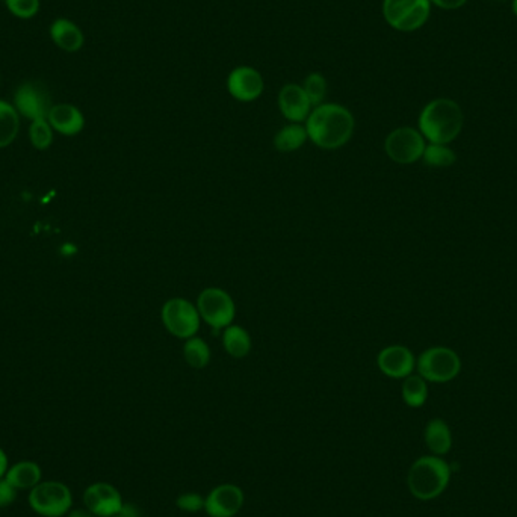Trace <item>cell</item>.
I'll use <instances>...</instances> for the list:
<instances>
[{
	"mask_svg": "<svg viewBox=\"0 0 517 517\" xmlns=\"http://www.w3.org/2000/svg\"><path fill=\"white\" fill-rule=\"evenodd\" d=\"M6 10L17 19H32L40 11V0H5Z\"/></svg>",
	"mask_w": 517,
	"mask_h": 517,
	"instance_id": "28",
	"label": "cell"
},
{
	"mask_svg": "<svg viewBox=\"0 0 517 517\" xmlns=\"http://www.w3.org/2000/svg\"><path fill=\"white\" fill-rule=\"evenodd\" d=\"M176 505L181 512L197 513L204 510V499L198 493L189 491V493H181L177 498Z\"/></svg>",
	"mask_w": 517,
	"mask_h": 517,
	"instance_id": "29",
	"label": "cell"
},
{
	"mask_svg": "<svg viewBox=\"0 0 517 517\" xmlns=\"http://www.w3.org/2000/svg\"><path fill=\"white\" fill-rule=\"evenodd\" d=\"M29 507L42 517H63L73 505L72 490L64 482H44L29 493Z\"/></svg>",
	"mask_w": 517,
	"mask_h": 517,
	"instance_id": "7",
	"label": "cell"
},
{
	"mask_svg": "<svg viewBox=\"0 0 517 517\" xmlns=\"http://www.w3.org/2000/svg\"><path fill=\"white\" fill-rule=\"evenodd\" d=\"M67 517H97L94 513L89 512V508H76V510H70Z\"/></svg>",
	"mask_w": 517,
	"mask_h": 517,
	"instance_id": "34",
	"label": "cell"
},
{
	"mask_svg": "<svg viewBox=\"0 0 517 517\" xmlns=\"http://www.w3.org/2000/svg\"><path fill=\"white\" fill-rule=\"evenodd\" d=\"M114 517H123V516H120V514H119V516H114Z\"/></svg>",
	"mask_w": 517,
	"mask_h": 517,
	"instance_id": "36",
	"label": "cell"
},
{
	"mask_svg": "<svg viewBox=\"0 0 517 517\" xmlns=\"http://www.w3.org/2000/svg\"><path fill=\"white\" fill-rule=\"evenodd\" d=\"M425 166L433 168H446L454 166L457 161V155L448 144H428L425 147L424 156Z\"/></svg>",
	"mask_w": 517,
	"mask_h": 517,
	"instance_id": "25",
	"label": "cell"
},
{
	"mask_svg": "<svg viewBox=\"0 0 517 517\" xmlns=\"http://www.w3.org/2000/svg\"><path fill=\"white\" fill-rule=\"evenodd\" d=\"M309 140L322 150H337L348 144L356 130L350 109L339 104H322L312 109L305 120Z\"/></svg>",
	"mask_w": 517,
	"mask_h": 517,
	"instance_id": "1",
	"label": "cell"
},
{
	"mask_svg": "<svg viewBox=\"0 0 517 517\" xmlns=\"http://www.w3.org/2000/svg\"><path fill=\"white\" fill-rule=\"evenodd\" d=\"M211 347L202 337L192 336L183 345V359L194 369H204L211 363Z\"/></svg>",
	"mask_w": 517,
	"mask_h": 517,
	"instance_id": "23",
	"label": "cell"
},
{
	"mask_svg": "<svg viewBox=\"0 0 517 517\" xmlns=\"http://www.w3.org/2000/svg\"><path fill=\"white\" fill-rule=\"evenodd\" d=\"M307 130L301 123H289L275 134L274 147L280 153H294L307 143Z\"/></svg>",
	"mask_w": 517,
	"mask_h": 517,
	"instance_id": "21",
	"label": "cell"
},
{
	"mask_svg": "<svg viewBox=\"0 0 517 517\" xmlns=\"http://www.w3.org/2000/svg\"><path fill=\"white\" fill-rule=\"evenodd\" d=\"M401 393H403L404 403L412 409H420L428 398V386L421 375L412 374L409 377L404 378Z\"/></svg>",
	"mask_w": 517,
	"mask_h": 517,
	"instance_id": "24",
	"label": "cell"
},
{
	"mask_svg": "<svg viewBox=\"0 0 517 517\" xmlns=\"http://www.w3.org/2000/svg\"><path fill=\"white\" fill-rule=\"evenodd\" d=\"M17 493H19V490H17L16 487L11 486L5 478H2L0 480V510L10 507L11 504L16 501Z\"/></svg>",
	"mask_w": 517,
	"mask_h": 517,
	"instance_id": "30",
	"label": "cell"
},
{
	"mask_svg": "<svg viewBox=\"0 0 517 517\" xmlns=\"http://www.w3.org/2000/svg\"><path fill=\"white\" fill-rule=\"evenodd\" d=\"M243 501L245 497L241 487L221 484L204 498V512L209 517L236 516L243 508Z\"/></svg>",
	"mask_w": 517,
	"mask_h": 517,
	"instance_id": "13",
	"label": "cell"
},
{
	"mask_svg": "<svg viewBox=\"0 0 517 517\" xmlns=\"http://www.w3.org/2000/svg\"><path fill=\"white\" fill-rule=\"evenodd\" d=\"M49 34L55 46L59 47L64 52H79L85 42L82 29L68 19L53 20Z\"/></svg>",
	"mask_w": 517,
	"mask_h": 517,
	"instance_id": "17",
	"label": "cell"
},
{
	"mask_svg": "<svg viewBox=\"0 0 517 517\" xmlns=\"http://www.w3.org/2000/svg\"><path fill=\"white\" fill-rule=\"evenodd\" d=\"M303 89H305L307 97L311 100L312 106L316 108L320 104H326L324 100L327 97V89H328V85H327V79L322 76L321 73L313 72L311 74H307L303 82Z\"/></svg>",
	"mask_w": 517,
	"mask_h": 517,
	"instance_id": "26",
	"label": "cell"
},
{
	"mask_svg": "<svg viewBox=\"0 0 517 517\" xmlns=\"http://www.w3.org/2000/svg\"><path fill=\"white\" fill-rule=\"evenodd\" d=\"M223 347L233 359H243L251 351V336L243 326L232 324L223 331Z\"/></svg>",
	"mask_w": 517,
	"mask_h": 517,
	"instance_id": "20",
	"label": "cell"
},
{
	"mask_svg": "<svg viewBox=\"0 0 517 517\" xmlns=\"http://www.w3.org/2000/svg\"><path fill=\"white\" fill-rule=\"evenodd\" d=\"M416 367L425 382L448 383L460 374L461 360L451 348L433 347L421 354Z\"/></svg>",
	"mask_w": 517,
	"mask_h": 517,
	"instance_id": "5",
	"label": "cell"
},
{
	"mask_svg": "<svg viewBox=\"0 0 517 517\" xmlns=\"http://www.w3.org/2000/svg\"><path fill=\"white\" fill-rule=\"evenodd\" d=\"M6 482L17 490L34 489L36 484L42 482V467L34 461H19L14 466L8 467L5 475Z\"/></svg>",
	"mask_w": 517,
	"mask_h": 517,
	"instance_id": "18",
	"label": "cell"
},
{
	"mask_svg": "<svg viewBox=\"0 0 517 517\" xmlns=\"http://www.w3.org/2000/svg\"><path fill=\"white\" fill-rule=\"evenodd\" d=\"M196 305L202 321L212 327L215 331L232 326L236 316V305L232 295L221 288H206L202 290Z\"/></svg>",
	"mask_w": 517,
	"mask_h": 517,
	"instance_id": "8",
	"label": "cell"
},
{
	"mask_svg": "<svg viewBox=\"0 0 517 517\" xmlns=\"http://www.w3.org/2000/svg\"><path fill=\"white\" fill-rule=\"evenodd\" d=\"M429 2H431V5H436L442 10L452 11L461 8L467 0H429Z\"/></svg>",
	"mask_w": 517,
	"mask_h": 517,
	"instance_id": "31",
	"label": "cell"
},
{
	"mask_svg": "<svg viewBox=\"0 0 517 517\" xmlns=\"http://www.w3.org/2000/svg\"><path fill=\"white\" fill-rule=\"evenodd\" d=\"M513 14L517 17V0H513L512 2Z\"/></svg>",
	"mask_w": 517,
	"mask_h": 517,
	"instance_id": "35",
	"label": "cell"
},
{
	"mask_svg": "<svg viewBox=\"0 0 517 517\" xmlns=\"http://www.w3.org/2000/svg\"><path fill=\"white\" fill-rule=\"evenodd\" d=\"M451 467L437 455H427L414 461L410 467L407 484L410 493L421 501H431L440 497L450 484Z\"/></svg>",
	"mask_w": 517,
	"mask_h": 517,
	"instance_id": "3",
	"label": "cell"
},
{
	"mask_svg": "<svg viewBox=\"0 0 517 517\" xmlns=\"http://www.w3.org/2000/svg\"><path fill=\"white\" fill-rule=\"evenodd\" d=\"M161 320L170 335L185 341L197 336V331L200 330L202 324L197 305L181 297L170 298L162 305Z\"/></svg>",
	"mask_w": 517,
	"mask_h": 517,
	"instance_id": "6",
	"label": "cell"
},
{
	"mask_svg": "<svg viewBox=\"0 0 517 517\" xmlns=\"http://www.w3.org/2000/svg\"><path fill=\"white\" fill-rule=\"evenodd\" d=\"M425 147L427 143L420 129L409 126L392 130L384 141V150L389 159L399 166H412L422 159Z\"/></svg>",
	"mask_w": 517,
	"mask_h": 517,
	"instance_id": "9",
	"label": "cell"
},
{
	"mask_svg": "<svg viewBox=\"0 0 517 517\" xmlns=\"http://www.w3.org/2000/svg\"><path fill=\"white\" fill-rule=\"evenodd\" d=\"M463 111L451 98H436L420 115V132L429 144H450L463 129Z\"/></svg>",
	"mask_w": 517,
	"mask_h": 517,
	"instance_id": "2",
	"label": "cell"
},
{
	"mask_svg": "<svg viewBox=\"0 0 517 517\" xmlns=\"http://www.w3.org/2000/svg\"><path fill=\"white\" fill-rule=\"evenodd\" d=\"M120 516L123 517H140V513H138V508L135 505H130V504H123V508L120 512Z\"/></svg>",
	"mask_w": 517,
	"mask_h": 517,
	"instance_id": "32",
	"label": "cell"
},
{
	"mask_svg": "<svg viewBox=\"0 0 517 517\" xmlns=\"http://www.w3.org/2000/svg\"><path fill=\"white\" fill-rule=\"evenodd\" d=\"M377 367L389 378H405L416 367V359L412 350L404 345H389L378 352Z\"/></svg>",
	"mask_w": 517,
	"mask_h": 517,
	"instance_id": "15",
	"label": "cell"
},
{
	"mask_svg": "<svg viewBox=\"0 0 517 517\" xmlns=\"http://www.w3.org/2000/svg\"><path fill=\"white\" fill-rule=\"evenodd\" d=\"M83 504L97 517H114L119 516L125 502L112 484L94 482L83 493Z\"/></svg>",
	"mask_w": 517,
	"mask_h": 517,
	"instance_id": "12",
	"label": "cell"
},
{
	"mask_svg": "<svg viewBox=\"0 0 517 517\" xmlns=\"http://www.w3.org/2000/svg\"><path fill=\"white\" fill-rule=\"evenodd\" d=\"M49 125L53 130L59 134L73 136L82 132L85 126V117L76 106L70 104H53L49 115H47Z\"/></svg>",
	"mask_w": 517,
	"mask_h": 517,
	"instance_id": "16",
	"label": "cell"
},
{
	"mask_svg": "<svg viewBox=\"0 0 517 517\" xmlns=\"http://www.w3.org/2000/svg\"><path fill=\"white\" fill-rule=\"evenodd\" d=\"M264 76L250 66L233 68L228 76V91L235 100L250 104L264 94Z\"/></svg>",
	"mask_w": 517,
	"mask_h": 517,
	"instance_id": "10",
	"label": "cell"
},
{
	"mask_svg": "<svg viewBox=\"0 0 517 517\" xmlns=\"http://www.w3.org/2000/svg\"><path fill=\"white\" fill-rule=\"evenodd\" d=\"M29 138H31L32 145L35 149H38V150H46L52 144V126L49 125L47 120L32 121L31 127H29Z\"/></svg>",
	"mask_w": 517,
	"mask_h": 517,
	"instance_id": "27",
	"label": "cell"
},
{
	"mask_svg": "<svg viewBox=\"0 0 517 517\" xmlns=\"http://www.w3.org/2000/svg\"><path fill=\"white\" fill-rule=\"evenodd\" d=\"M429 12V0H383L384 20L399 32L418 31L428 21Z\"/></svg>",
	"mask_w": 517,
	"mask_h": 517,
	"instance_id": "4",
	"label": "cell"
},
{
	"mask_svg": "<svg viewBox=\"0 0 517 517\" xmlns=\"http://www.w3.org/2000/svg\"><path fill=\"white\" fill-rule=\"evenodd\" d=\"M280 114L283 115L289 123H305L307 117L311 115V100L307 97L305 89L298 83H286L279 91L277 97Z\"/></svg>",
	"mask_w": 517,
	"mask_h": 517,
	"instance_id": "14",
	"label": "cell"
},
{
	"mask_svg": "<svg viewBox=\"0 0 517 517\" xmlns=\"http://www.w3.org/2000/svg\"><path fill=\"white\" fill-rule=\"evenodd\" d=\"M424 437L428 450L437 457L450 452L451 446H452V436H451L450 427L446 425L445 421H429L425 427Z\"/></svg>",
	"mask_w": 517,
	"mask_h": 517,
	"instance_id": "19",
	"label": "cell"
},
{
	"mask_svg": "<svg viewBox=\"0 0 517 517\" xmlns=\"http://www.w3.org/2000/svg\"><path fill=\"white\" fill-rule=\"evenodd\" d=\"M14 108L25 119L36 121V120H47L52 104L46 89H42V85L27 82L21 83L14 94Z\"/></svg>",
	"mask_w": 517,
	"mask_h": 517,
	"instance_id": "11",
	"label": "cell"
},
{
	"mask_svg": "<svg viewBox=\"0 0 517 517\" xmlns=\"http://www.w3.org/2000/svg\"><path fill=\"white\" fill-rule=\"evenodd\" d=\"M8 457H6L5 451L0 448V480L5 478L6 471H8Z\"/></svg>",
	"mask_w": 517,
	"mask_h": 517,
	"instance_id": "33",
	"label": "cell"
},
{
	"mask_svg": "<svg viewBox=\"0 0 517 517\" xmlns=\"http://www.w3.org/2000/svg\"><path fill=\"white\" fill-rule=\"evenodd\" d=\"M20 129V114L17 112L14 104L0 100V149L16 140Z\"/></svg>",
	"mask_w": 517,
	"mask_h": 517,
	"instance_id": "22",
	"label": "cell"
}]
</instances>
